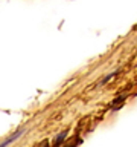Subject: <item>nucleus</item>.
I'll return each instance as SVG.
<instances>
[{
  "label": "nucleus",
  "mask_w": 137,
  "mask_h": 147,
  "mask_svg": "<svg viewBox=\"0 0 137 147\" xmlns=\"http://www.w3.org/2000/svg\"><path fill=\"white\" fill-rule=\"evenodd\" d=\"M25 133H26V129H21V130H18V132L15 133V135H11V136L8 138V140H5V141L2 142V146H9L11 142H15V141L18 140V138L23 136Z\"/></svg>",
  "instance_id": "nucleus-1"
},
{
  "label": "nucleus",
  "mask_w": 137,
  "mask_h": 147,
  "mask_svg": "<svg viewBox=\"0 0 137 147\" xmlns=\"http://www.w3.org/2000/svg\"><path fill=\"white\" fill-rule=\"evenodd\" d=\"M119 74V71H114V72H111V74H108V75H105L102 80H100V83H99V86H104V84H107V83L110 81V80H113L114 77H116Z\"/></svg>",
  "instance_id": "nucleus-2"
},
{
  "label": "nucleus",
  "mask_w": 137,
  "mask_h": 147,
  "mask_svg": "<svg viewBox=\"0 0 137 147\" xmlns=\"http://www.w3.org/2000/svg\"><path fill=\"white\" fill-rule=\"evenodd\" d=\"M67 133H68L67 130H64V132H61V133H59V135H58L57 138H55V141H53V142H55V144L58 146L59 142H61V141H64V140H66V138H67Z\"/></svg>",
  "instance_id": "nucleus-3"
}]
</instances>
